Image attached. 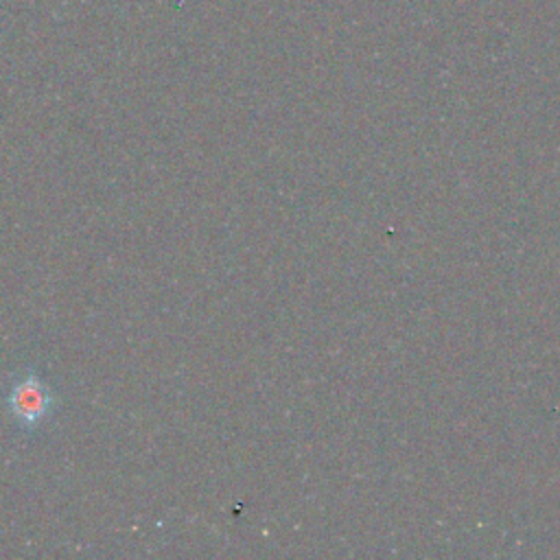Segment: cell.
I'll return each mask as SVG.
<instances>
[{
	"label": "cell",
	"instance_id": "1",
	"mask_svg": "<svg viewBox=\"0 0 560 560\" xmlns=\"http://www.w3.org/2000/svg\"><path fill=\"white\" fill-rule=\"evenodd\" d=\"M4 407L22 433H35L55 416L59 402L46 381L33 368H26L11 378Z\"/></svg>",
	"mask_w": 560,
	"mask_h": 560
}]
</instances>
